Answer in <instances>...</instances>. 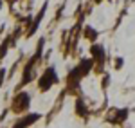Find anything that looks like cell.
<instances>
[{"label":"cell","mask_w":135,"mask_h":128,"mask_svg":"<svg viewBox=\"0 0 135 128\" xmlns=\"http://www.w3.org/2000/svg\"><path fill=\"white\" fill-rule=\"evenodd\" d=\"M54 83H58V74H56V69H54V67H49L42 74L40 81H38V87H40L42 92H45V90H49Z\"/></svg>","instance_id":"obj_1"},{"label":"cell","mask_w":135,"mask_h":128,"mask_svg":"<svg viewBox=\"0 0 135 128\" xmlns=\"http://www.w3.org/2000/svg\"><path fill=\"white\" fill-rule=\"evenodd\" d=\"M29 101H31V96L27 92H20L18 96L15 97V103H13V110L18 114V112H23L29 108Z\"/></svg>","instance_id":"obj_2"},{"label":"cell","mask_w":135,"mask_h":128,"mask_svg":"<svg viewBox=\"0 0 135 128\" xmlns=\"http://www.w3.org/2000/svg\"><path fill=\"white\" fill-rule=\"evenodd\" d=\"M40 117H42L40 114H29V116H25V117H20V119H18V121L15 123V126H13V128H27L29 125L36 123Z\"/></svg>","instance_id":"obj_3"},{"label":"cell","mask_w":135,"mask_h":128,"mask_svg":"<svg viewBox=\"0 0 135 128\" xmlns=\"http://www.w3.org/2000/svg\"><path fill=\"white\" fill-rule=\"evenodd\" d=\"M90 54H92L94 60H97L101 63L104 61V58H106V51H104L103 45H99V43H94L92 47H90Z\"/></svg>","instance_id":"obj_4"},{"label":"cell","mask_w":135,"mask_h":128,"mask_svg":"<svg viewBox=\"0 0 135 128\" xmlns=\"http://www.w3.org/2000/svg\"><path fill=\"white\" fill-rule=\"evenodd\" d=\"M126 116H128V110L123 108V110H117V112H115V119H110V121H112V123H123L126 119Z\"/></svg>","instance_id":"obj_5"},{"label":"cell","mask_w":135,"mask_h":128,"mask_svg":"<svg viewBox=\"0 0 135 128\" xmlns=\"http://www.w3.org/2000/svg\"><path fill=\"white\" fill-rule=\"evenodd\" d=\"M76 112H78L81 117L86 116V107H85V103L81 101V99H78V101H76Z\"/></svg>","instance_id":"obj_6"},{"label":"cell","mask_w":135,"mask_h":128,"mask_svg":"<svg viewBox=\"0 0 135 128\" xmlns=\"http://www.w3.org/2000/svg\"><path fill=\"white\" fill-rule=\"evenodd\" d=\"M85 36L94 42V40L97 38V32H95V29H92V27H86V29H85Z\"/></svg>","instance_id":"obj_7"},{"label":"cell","mask_w":135,"mask_h":128,"mask_svg":"<svg viewBox=\"0 0 135 128\" xmlns=\"http://www.w3.org/2000/svg\"><path fill=\"white\" fill-rule=\"evenodd\" d=\"M115 67H117V69H121V67H123V58H117V61H115Z\"/></svg>","instance_id":"obj_8"}]
</instances>
